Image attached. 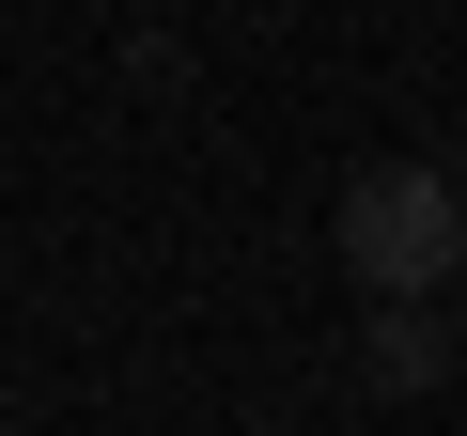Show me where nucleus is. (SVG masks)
Wrapping results in <instances>:
<instances>
[{
    "mask_svg": "<svg viewBox=\"0 0 467 436\" xmlns=\"http://www.w3.org/2000/svg\"><path fill=\"white\" fill-rule=\"evenodd\" d=\"M343 265H358L374 312H436V281H467V187L420 171V156L358 171L343 187Z\"/></svg>",
    "mask_w": 467,
    "mask_h": 436,
    "instance_id": "obj_1",
    "label": "nucleus"
},
{
    "mask_svg": "<svg viewBox=\"0 0 467 436\" xmlns=\"http://www.w3.org/2000/svg\"><path fill=\"white\" fill-rule=\"evenodd\" d=\"M358 374H374V389H436V374H451V312H374V327H358Z\"/></svg>",
    "mask_w": 467,
    "mask_h": 436,
    "instance_id": "obj_2",
    "label": "nucleus"
},
{
    "mask_svg": "<svg viewBox=\"0 0 467 436\" xmlns=\"http://www.w3.org/2000/svg\"><path fill=\"white\" fill-rule=\"evenodd\" d=\"M451 358H467V312H451Z\"/></svg>",
    "mask_w": 467,
    "mask_h": 436,
    "instance_id": "obj_3",
    "label": "nucleus"
}]
</instances>
